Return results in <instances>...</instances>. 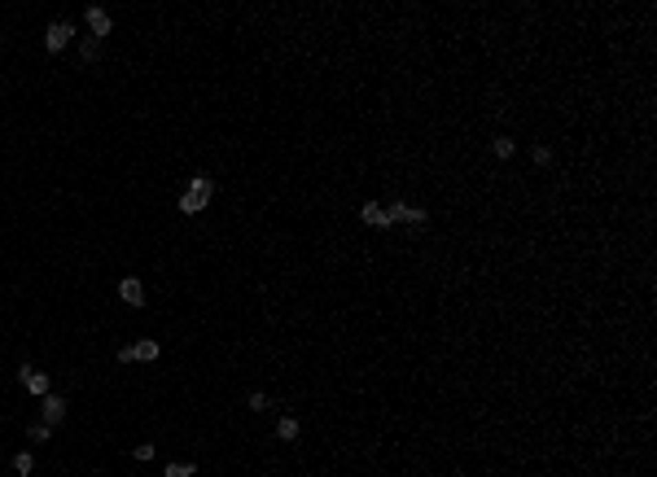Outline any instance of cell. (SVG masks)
Listing matches in <instances>:
<instances>
[{
	"label": "cell",
	"mask_w": 657,
	"mask_h": 477,
	"mask_svg": "<svg viewBox=\"0 0 657 477\" xmlns=\"http://www.w3.org/2000/svg\"><path fill=\"white\" fill-rule=\"evenodd\" d=\"M158 355H162L158 342H153V337H140V342H131V346L118 351V364H153Z\"/></svg>",
	"instance_id": "obj_1"
},
{
	"label": "cell",
	"mask_w": 657,
	"mask_h": 477,
	"mask_svg": "<svg viewBox=\"0 0 657 477\" xmlns=\"http://www.w3.org/2000/svg\"><path fill=\"white\" fill-rule=\"evenodd\" d=\"M18 381H22V390H27V395H35V399L53 395V377L40 373L35 364H22V368H18Z\"/></svg>",
	"instance_id": "obj_2"
},
{
	"label": "cell",
	"mask_w": 657,
	"mask_h": 477,
	"mask_svg": "<svg viewBox=\"0 0 657 477\" xmlns=\"http://www.w3.org/2000/svg\"><path fill=\"white\" fill-rule=\"evenodd\" d=\"M70 44H75V22H49V31H44V49L49 53H66Z\"/></svg>",
	"instance_id": "obj_3"
},
{
	"label": "cell",
	"mask_w": 657,
	"mask_h": 477,
	"mask_svg": "<svg viewBox=\"0 0 657 477\" xmlns=\"http://www.w3.org/2000/svg\"><path fill=\"white\" fill-rule=\"evenodd\" d=\"M83 22H88V27H92V40H101V44H105V35L114 31V18L105 14L101 5H88V14H83Z\"/></svg>",
	"instance_id": "obj_4"
},
{
	"label": "cell",
	"mask_w": 657,
	"mask_h": 477,
	"mask_svg": "<svg viewBox=\"0 0 657 477\" xmlns=\"http://www.w3.org/2000/svg\"><path fill=\"white\" fill-rule=\"evenodd\" d=\"M66 412H70V403H66L62 395H44V399H40V416H44V425H62V421H66Z\"/></svg>",
	"instance_id": "obj_5"
},
{
	"label": "cell",
	"mask_w": 657,
	"mask_h": 477,
	"mask_svg": "<svg viewBox=\"0 0 657 477\" xmlns=\"http://www.w3.org/2000/svg\"><path fill=\"white\" fill-rule=\"evenodd\" d=\"M118 298H123L127 307H145V285H140V276H123V280H118Z\"/></svg>",
	"instance_id": "obj_6"
},
{
	"label": "cell",
	"mask_w": 657,
	"mask_h": 477,
	"mask_svg": "<svg viewBox=\"0 0 657 477\" xmlns=\"http://www.w3.org/2000/svg\"><path fill=\"white\" fill-rule=\"evenodd\" d=\"M491 158H495V162H513V158H517V140H513L508 132L491 136Z\"/></svg>",
	"instance_id": "obj_7"
},
{
	"label": "cell",
	"mask_w": 657,
	"mask_h": 477,
	"mask_svg": "<svg viewBox=\"0 0 657 477\" xmlns=\"http://www.w3.org/2000/svg\"><path fill=\"white\" fill-rule=\"evenodd\" d=\"M360 219L368 223V228H390V223H386V206H381V201H364V206H360Z\"/></svg>",
	"instance_id": "obj_8"
},
{
	"label": "cell",
	"mask_w": 657,
	"mask_h": 477,
	"mask_svg": "<svg viewBox=\"0 0 657 477\" xmlns=\"http://www.w3.org/2000/svg\"><path fill=\"white\" fill-rule=\"evenodd\" d=\"M298 434H303V425H298L294 416H281V421H277V438H281V443H298Z\"/></svg>",
	"instance_id": "obj_9"
},
{
	"label": "cell",
	"mask_w": 657,
	"mask_h": 477,
	"mask_svg": "<svg viewBox=\"0 0 657 477\" xmlns=\"http://www.w3.org/2000/svg\"><path fill=\"white\" fill-rule=\"evenodd\" d=\"M79 62H83V66L101 62V40H92V35H88V40H79Z\"/></svg>",
	"instance_id": "obj_10"
},
{
	"label": "cell",
	"mask_w": 657,
	"mask_h": 477,
	"mask_svg": "<svg viewBox=\"0 0 657 477\" xmlns=\"http://www.w3.org/2000/svg\"><path fill=\"white\" fill-rule=\"evenodd\" d=\"M175 206H180V214H202V210H206V206H211V201H202L197 193H184L180 201H175Z\"/></svg>",
	"instance_id": "obj_11"
},
{
	"label": "cell",
	"mask_w": 657,
	"mask_h": 477,
	"mask_svg": "<svg viewBox=\"0 0 657 477\" xmlns=\"http://www.w3.org/2000/svg\"><path fill=\"white\" fill-rule=\"evenodd\" d=\"M403 210H408V201H403V197H390L386 201V223H390V228H394V223H403Z\"/></svg>",
	"instance_id": "obj_12"
},
{
	"label": "cell",
	"mask_w": 657,
	"mask_h": 477,
	"mask_svg": "<svg viewBox=\"0 0 657 477\" xmlns=\"http://www.w3.org/2000/svg\"><path fill=\"white\" fill-rule=\"evenodd\" d=\"M403 223H408V228H425V223H429V210H425V206H408V210H403Z\"/></svg>",
	"instance_id": "obj_13"
},
{
	"label": "cell",
	"mask_w": 657,
	"mask_h": 477,
	"mask_svg": "<svg viewBox=\"0 0 657 477\" xmlns=\"http://www.w3.org/2000/svg\"><path fill=\"white\" fill-rule=\"evenodd\" d=\"M14 473L18 477H31L35 473V456H31V451H18V456H14Z\"/></svg>",
	"instance_id": "obj_14"
},
{
	"label": "cell",
	"mask_w": 657,
	"mask_h": 477,
	"mask_svg": "<svg viewBox=\"0 0 657 477\" xmlns=\"http://www.w3.org/2000/svg\"><path fill=\"white\" fill-rule=\"evenodd\" d=\"M27 438H31V443H49V438H53V425H44V421L35 425V421H31V425H27Z\"/></svg>",
	"instance_id": "obj_15"
},
{
	"label": "cell",
	"mask_w": 657,
	"mask_h": 477,
	"mask_svg": "<svg viewBox=\"0 0 657 477\" xmlns=\"http://www.w3.org/2000/svg\"><path fill=\"white\" fill-rule=\"evenodd\" d=\"M189 193H197L202 201H211V197H215V184L206 180V175H197V180H193V184H189Z\"/></svg>",
	"instance_id": "obj_16"
},
{
	"label": "cell",
	"mask_w": 657,
	"mask_h": 477,
	"mask_svg": "<svg viewBox=\"0 0 657 477\" xmlns=\"http://www.w3.org/2000/svg\"><path fill=\"white\" fill-rule=\"evenodd\" d=\"M552 158H557L552 145H535V149H530V162H535V166H552Z\"/></svg>",
	"instance_id": "obj_17"
},
{
	"label": "cell",
	"mask_w": 657,
	"mask_h": 477,
	"mask_svg": "<svg viewBox=\"0 0 657 477\" xmlns=\"http://www.w3.org/2000/svg\"><path fill=\"white\" fill-rule=\"evenodd\" d=\"M193 473H197V464H189V460L184 464H166L162 469V477H193Z\"/></svg>",
	"instance_id": "obj_18"
},
{
	"label": "cell",
	"mask_w": 657,
	"mask_h": 477,
	"mask_svg": "<svg viewBox=\"0 0 657 477\" xmlns=\"http://www.w3.org/2000/svg\"><path fill=\"white\" fill-rule=\"evenodd\" d=\"M246 408H250V412H268V395H263V390H255V395L246 399Z\"/></svg>",
	"instance_id": "obj_19"
},
{
	"label": "cell",
	"mask_w": 657,
	"mask_h": 477,
	"mask_svg": "<svg viewBox=\"0 0 657 477\" xmlns=\"http://www.w3.org/2000/svg\"><path fill=\"white\" fill-rule=\"evenodd\" d=\"M153 451H158L153 443H136V447H131V456H136L140 464H145V460H153Z\"/></svg>",
	"instance_id": "obj_20"
},
{
	"label": "cell",
	"mask_w": 657,
	"mask_h": 477,
	"mask_svg": "<svg viewBox=\"0 0 657 477\" xmlns=\"http://www.w3.org/2000/svg\"><path fill=\"white\" fill-rule=\"evenodd\" d=\"M0 44H5V31H0Z\"/></svg>",
	"instance_id": "obj_21"
}]
</instances>
